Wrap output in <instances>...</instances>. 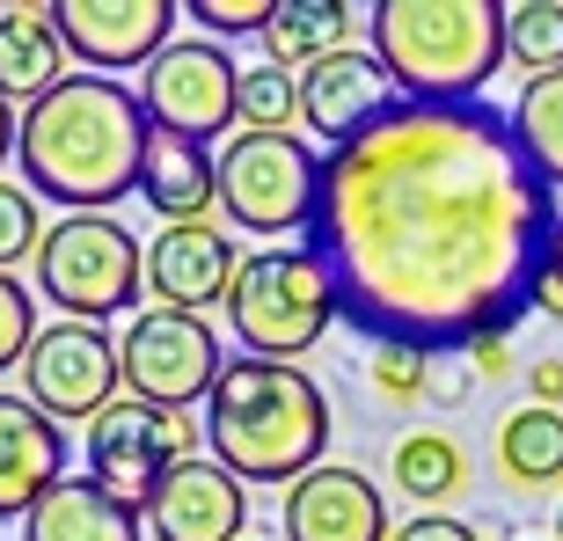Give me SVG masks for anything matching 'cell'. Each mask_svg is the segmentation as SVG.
Segmentation results:
<instances>
[{
  "mask_svg": "<svg viewBox=\"0 0 563 541\" xmlns=\"http://www.w3.org/2000/svg\"><path fill=\"white\" fill-rule=\"evenodd\" d=\"M556 190L490 103H396L322 154L308 242L336 322L374 344L476 352L534 314L556 256Z\"/></svg>",
  "mask_w": 563,
  "mask_h": 541,
  "instance_id": "1",
  "label": "cell"
},
{
  "mask_svg": "<svg viewBox=\"0 0 563 541\" xmlns=\"http://www.w3.org/2000/svg\"><path fill=\"white\" fill-rule=\"evenodd\" d=\"M146 146H154V125H146L140 88L103 81V74H66L52 96L22 110V190L66 212H110L140 190Z\"/></svg>",
  "mask_w": 563,
  "mask_h": 541,
  "instance_id": "2",
  "label": "cell"
},
{
  "mask_svg": "<svg viewBox=\"0 0 563 541\" xmlns=\"http://www.w3.org/2000/svg\"><path fill=\"white\" fill-rule=\"evenodd\" d=\"M206 446L234 483H300L330 454V396L300 366L228 358L220 388L206 396Z\"/></svg>",
  "mask_w": 563,
  "mask_h": 541,
  "instance_id": "3",
  "label": "cell"
},
{
  "mask_svg": "<svg viewBox=\"0 0 563 541\" xmlns=\"http://www.w3.org/2000/svg\"><path fill=\"white\" fill-rule=\"evenodd\" d=\"M380 74L402 103H476L505 66L498 0H380L366 15Z\"/></svg>",
  "mask_w": 563,
  "mask_h": 541,
  "instance_id": "4",
  "label": "cell"
},
{
  "mask_svg": "<svg viewBox=\"0 0 563 541\" xmlns=\"http://www.w3.org/2000/svg\"><path fill=\"white\" fill-rule=\"evenodd\" d=\"M228 322H234L242 358L300 366L336 322V286H330V270H322V256L308 242L242 256L234 292H228Z\"/></svg>",
  "mask_w": 563,
  "mask_h": 541,
  "instance_id": "5",
  "label": "cell"
},
{
  "mask_svg": "<svg viewBox=\"0 0 563 541\" xmlns=\"http://www.w3.org/2000/svg\"><path fill=\"white\" fill-rule=\"evenodd\" d=\"M30 264H37V292L66 322H110L146 286V250L132 242L125 220H110V212H66V220H52Z\"/></svg>",
  "mask_w": 563,
  "mask_h": 541,
  "instance_id": "6",
  "label": "cell"
},
{
  "mask_svg": "<svg viewBox=\"0 0 563 541\" xmlns=\"http://www.w3.org/2000/svg\"><path fill=\"white\" fill-rule=\"evenodd\" d=\"M220 212L250 234H308L322 198V154L292 132H234L220 154Z\"/></svg>",
  "mask_w": 563,
  "mask_h": 541,
  "instance_id": "7",
  "label": "cell"
},
{
  "mask_svg": "<svg viewBox=\"0 0 563 541\" xmlns=\"http://www.w3.org/2000/svg\"><path fill=\"white\" fill-rule=\"evenodd\" d=\"M198 454V424L190 410H154L140 396H118L96 424H88V483H103L118 505H132L146 520V505L162 498V483Z\"/></svg>",
  "mask_w": 563,
  "mask_h": 541,
  "instance_id": "8",
  "label": "cell"
},
{
  "mask_svg": "<svg viewBox=\"0 0 563 541\" xmlns=\"http://www.w3.org/2000/svg\"><path fill=\"white\" fill-rule=\"evenodd\" d=\"M118 374L125 396L154 402V410H190L206 402L228 374L220 336L206 330V314H176V308H146L132 314V330L118 336Z\"/></svg>",
  "mask_w": 563,
  "mask_h": 541,
  "instance_id": "9",
  "label": "cell"
},
{
  "mask_svg": "<svg viewBox=\"0 0 563 541\" xmlns=\"http://www.w3.org/2000/svg\"><path fill=\"white\" fill-rule=\"evenodd\" d=\"M118 336L103 322H44L37 344L22 352V402L44 410L52 424H96L118 402Z\"/></svg>",
  "mask_w": 563,
  "mask_h": 541,
  "instance_id": "10",
  "label": "cell"
},
{
  "mask_svg": "<svg viewBox=\"0 0 563 541\" xmlns=\"http://www.w3.org/2000/svg\"><path fill=\"white\" fill-rule=\"evenodd\" d=\"M234 88H242V66L228 59V44L184 37L146 66L140 103H146V125L154 132H176V140L206 146L234 125Z\"/></svg>",
  "mask_w": 563,
  "mask_h": 541,
  "instance_id": "11",
  "label": "cell"
},
{
  "mask_svg": "<svg viewBox=\"0 0 563 541\" xmlns=\"http://www.w3.org/2000/svg\"><path fill=\"white\" fill-rule=\"evenodd\" d=\"M52 22L66 52L103 81H118L125 66H154L176 44V0H59Z\"/></svg>",
  "mask_w": 563,
  "mask_h": 541,
  "instance_id": "12",
  "label": "cell"
},
{
  "mask_svg": "<svg viewBox=\"0 0 563 541\" xmlns=\"http://www.w3.org/2000/svg\"><path fill=\"white\" fill-rule=\"evenodd\" d=\"M234 234L220 220H184V228H162L146 242V292L154 308H176V314H206V308H228L234 292Z\"/></svg>",
  "mask_w": 563,
  "mask_h": 541,
  "instance_id": "13",
  "label": "cell"
},
{
  "mask_svg": "<svg viewBox=\"0 0 563 541\" xmlns=\"http://www.w3.org/2000/svg\"><path fill=\"white\" fill-rule=\"evenodd\" d=\"M278 527L286 541H388V505H380V483L344 468V461H322L314 476H300L278 505Z\"/></svg>",
  "mask_w": 563,
  "mask_h": 541,
  "instance_id": "14",
  "label": "cell"
},
{
  "mask_svg": "<svg viewBox=\"0 0 563 541\" xmlns=\"http://www.w3.org/2000/svg\"><path fill=\"white\" fill-rule=\"evenodd\" d=\"M242 527H250V483H234L220 461H184L146 505L154 541H250Z\"/></svg>",
  "mask_w": 563,
  "mask_h": 541,
  "instance_id": "15",
  "label": "cell"
},
{
  "mask_svg": "<svg viewBox=\"0 0 563 541\" xmlns=\"http://www.w3.org/2000/svg\"><path fill=\"white\" fill-rule=\"evenodd\" d=\"M402 96L396 81L380 74L374 52H336V59L308 66L300 74V118H308V132H322L330 146H344L352 132H366L374 118H388Z\"/></svg>",
  "mask_w": 563,
  "mask_h": 541,
  "instance_id": "16",
  "label": "cell"
},
{
  "mask_svg": "<svg viewBox=\"0 0 563 541\" xmlns=\"http://www.w3.org/2000/svg\"><path fill=\"white\" fill-rule=\"evenodd\" d=\"M66 483V432L22 396H0V520H30Z\"/></svg>",
  "mask_w": 563,
  "mask_h": 541,
  "instance_id": "17",
  "label": "cell"
},
{
  "mask_svg": "<svg viewBox=\"0 0 563 541\" xmlns=\"http://www.w3.org/2000/svg\"><path fill=\"white\" fill-rule=\"evenodd\" d=\"M140 198L162 212L168 228H184V220H206L220 206V168L198 140H176V132H154L146 146V168H140Z\"/></svg>",
  "mask_w": 563,
  "mask_h": 541,
  "instance_id": "18",
  "label": "cell"
},
{
  "mask_svg": "<svg viewBox=\"0 0 563 541\" xmlns=\"http://www.w3.org/2000/svg\"><path fill=\"white\" fill-rule=\"evenodd\" d=\"M66 37L52 8H0V96L8 103H37L66 81Z\"/></svg>",
  "mask_w": 563,
  "mask_h": 541,
  "instance_id": "19",
  "label": "cell"
},
{
  "mask_svg": "<svg viewBox=\"0 0 563 541\" xmlns=\"http://www.w3.org/2000/svg\"><path fill=\"white\" fill-rule=\"evenodd\" d=\"M140 512L132 505H118L103 490V483L88 476H66L52 498L22 520V541H140Z\"/></svg>",
  "mask_w": 563,
  "mask_h": 541,
  "instance_id": "20",
  "label": "cell"
},
{
  "mask_svg": "<svg viewBox=\"0 0 563 541\" xmlns=\"http://www.w3.org/2000/svg\"><path fill=\"white\" fill-rule=\"evenodd\" d=\"M264 52L286 74H308V66L352 52V8L344 0H278L272 30H264Z\"/></svg>",
  "mask_w": 563,
  "mask_h": 541,
  "instance_id": "21",
  "label": "cell"
},
{
  "mask_svg": "<svg viewBox=\"0 0 563 541\" xmlns=\"http://www.w3.org/2000/svg\"><path fill=\"white\" fill-rule=\"evenodd\" d=\"M498 468L505 483L520 490H542V483H563V410H512L498 424Z\"/></svg>",
  "mask_w": 563,
  "mask_h": 541,
  "instance_id": "22",
  "label": "cell"
},
{
  "mask_svg": "<svg viewBox=\"0 0 563 541\" xmlns=\"http://www.w3.org/2000/svg\"><path fill=\"white\" fill-rule=\"evenodd\" d=\"M388 476L410 505H446L468 483V454H461L446 432H410L396 439V454H388Z\"/></svg>",
  "mask_w": 563,
  "mask_h": 541,
  "instance_id": "23",
  "label": "cell"
},
{
  "mask_svg": "<svg viewBox=\"0 0 563 541\" xmlns=\"http://www.w3.org/2000/svg\"><path fill=\"white\" fill-rule=\"evenodd\" d=\"M512 140L534 168H542V184L563 190V74H542V81L520 88V110H512Z\"/></svg>",
  "mask_w": 563,
  "mask_h": 541,
  "instance_id": "24",
  "label": "cell"
},
{
  "mask_svg": "<svg viewBox=\"0 0 563 541\" xmlns=\"http://www.w3.org/2000/svg\"><path fill=\"white\" fill-rule=\"evenodd\" d=\"M505 59L520 66L527 81L563 74V0H520V8H505Z\"/></svg>",
  "mask_w": 563,
  "mask_h": 541,
  "instance_id": "25",
  "label": "cell"
},
{
  "mask_svg": "<svg viewBox=\"0 0 563 541\" xmlns=\"http://www.w3.org/2000/svg\"><path fill=\"white\" fill-rule=\"evenodd\" d=\"M292 110H300V81L286 66H250L234 88V125L250 132H292Z\"/></svg>",
  "mask_w": 563,
  "mask_h": 541,
  "instance_id": "26",
  "label": "cell"
},
{
  "mask_svg": "<svg viewBox=\"0 0 563 541\" xmlns=\"http://www.w3.org/2000/svg\"><path fill=\"white\" fill-rule=\"evenodd\" d=\"M366 380H374V396L396 402V410H410V402H439L432 358L410 352V344H374V358H366Z\"/></svg>",
  "mask_w": 563,
  "mask_h": 541,
  "instance_id": "27",
  "label": "cell"
},
{
  "mask_svg": "<svg viewBox=\"0 0 563 541\" xmlns=\"http://www.w3.org/2000/svg\"><path fill=\"white\" fill-rule=\"evenodd\" d=\"M44 242V220H37V198L22 184H0V270L22 264V256H37Z\"/></svg>",
  "mask_w": 563,
  "mask_h": 541,
  "instance_id": "28",
  "label": "cell"
},
{
  "mask_svg": "<svg viewBox=\"0 0 563 541\" xmlns=\"http://www.w3.org/2000/svg\"><path fill=\"white\" fill-rule=\"evenodd\" d=\"M37 344V308H30V286L0 270V374L22 366V352Z\"/></svg>",
  "mask_w": 563,
  "mask_h": 541,
  "instance_id": "29",
  "label": "cell"
},
{
  "mask_svg": "<svg viewBox=\"0 0 563 541\" xmlns=\"http://www.w3.org/2000/svg\"><path fill=\"white\" fill-rule=\"evenodd\" d=\"M272 8L278 0H190V22H206L212 37H264L272 30Z\"/></svg>",
  "mask_w": 563,
  "mask_h": 541,
  "instance_id": "30",
  "label": "cell"
},
{
  "mask_svg": "<svg viewBox=\"0 0 563 541\" xmlns=\"http://www.w3.org/2000/svg\"><path fill=\"white\" fill-rule=\"evenodd\" d=\"M388 541H483V534H476L468 520H461V512H418V520L396 527Z\"/></svg>",
  "mask_w": 563,
  "mask_h": 541,
  "instance_id": "31",
  "label": "cell"
},
{
  "mask_svg": "<svg viewBox=\"0 0 563 541\" xmlns=\"http://www.w3.org/2000/svg\"><path fill=\"white\" fill-rule=\"evenodd\" d=\"M527 396H534V410H556L563 402V358H534L527 366Z\"/></svg>",
  "mask_w": 563,
  "mask_h": 541,
  "instance_id": "32",
  "label": "cell"
},
{
  "mask_svg": "<svg viewBox=\"0 0 563 541\" xmlns=\"http://www.w3.org/2000/svg\"><path fill=\"white\" fill-rule=\"evenodd\" d=\"M468 366H476L483 380H498V374H512V344H505V336H483L476 352H468Z\"/></svg>",
  "mask_w": 563,
  "mask_h": 541,
  "instance_id": "33",
  "label": "cell"
},
{
  "mask_svg": "<svg viewBox=\"0 0 563 541\" xmlns=\"http://www.w3.org/2000/svg\"><path fill=\"white\" fill-rule=\"evenodd\" d=\"M15 132H22V118H15V103H8V96H0V162H8V154H15Z\"/></svg>",
  "mask_w": 563,
  "mask_h": 541,
  "instance_id": "34",
  "label": "cell"
},
{
  "mask_svg": "<svg viewBox=\"0 0 563 541\" xmlns=\"http://www.w3.org/2000/svg\"><path fill=\"white\" fill-rule=\"evenodd\" d=\"M549 278L563 286V220H556V256H549Z\"/></svg>",
  "mask_w": 563,
  "mask_h": 541,
  "instance_id": "35",
  "label": "cell"
},
{
  "mask_svg": "<svg viewBox=\"0 0 563 541\" xmlns=\"http://www.w3.org/2000/svg\"><path fill=\"white\" fill-rule=\"evenodd\" d=\"M556 541H563V505H556Z\"/></svg>",
  "mask_w": 563,
  "mask_h": 541,
  "instance_id": "36",
  "label": "cell"
}]
</instances>
